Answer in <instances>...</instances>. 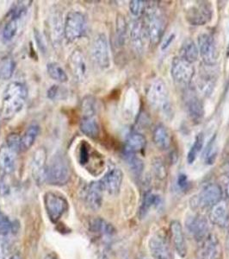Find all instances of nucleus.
Returning <instances> with one entry per match:
<instances>
[{
	"label": "nucleus",
	"instance_id": "nucleus-8",
	"mask_svg": "<svg viewBox=\"0 0 229 259\" xmlns=\"http://www.w3.org/2000/svg\"><path fill=\"white\" fill-rule=\"evenodd\" d=\"M91 58L101 69H107L110 66V51L105 34H99L95 37L91 45Z\"/></svg>",
	"mask_w": 229,
	"mask_h": 259
},
{
	"label": "nucleus",
	"instance_id": "nucleus-12",
	"mask_svg": "<svg viewBox=\"0 0 229 259\" xmlns=\"http://www.w3.org/2000/svg\"><path fill=\"white\" fill-rule=\"evenodd\" d=\"M130 44L136 53L141 55L144 52L147 44V33L144 22L141 20H134L129 27Z\"/></svg>",
	"mask_w": 229,
	"mask_h": 259
},
{
	"label": "nucleus",
	"instance_id": "nucleus-26",
	"mask_svg": "<svg viewBox=\"0 0 229 259\" xmlns=\"http://www.w3.org/2000/svg\"><path fill=\"white\" fill-rule=\"evenodd\" d=\"M153 141L156 147L160 150H166L170 146V135L166 127L158 124L153 130Z\"/></svg>",
	"mask_w": 229,
	"mask_h": 259
},
{
	"label": "nucleus",
	"instance_id": "nucleus-1",
	"mask_svg": "<svg viewBox=\"0 0 229 259\" xmlns=\"http://www.w3.org/2000/svg\"><path fill=\"white\" fill-rule=\"evenodd\" d=\"M28 97V89L23 83L12 81L4 90L2 111L4 117L12 118L24 108Z\"/></svg>",
	"mask_w": 229,
	"mask_h": 259
},
{
	"label": "nucleus",
	"instance_id": "nucleus-14",
	"mask_svg": "<svg viewBox=\"0 0 229 259\" xmlns=\"http://www.w3.org/2000/svg\"><path fill=\"white\" fill-rule=\"evenodd\" d=\"M186 228L197 241H203L209 235V221L203 215H193L188 218Z\"/></svg>",
	"mask_w": 229,
	"mask_h": 259
},
{
	"label": "nucleus",
	"instance_id": "nucleus-47",
	"mask_svg": "<svg viewBox=\"0 0 229 259\" xmlns=\"http://www.w3.org/2000/svg\"><path fill=\"white\" fill-rule=\"evenodd\" d=\"M34 36H35V42L37 45L39 50L42 54L46 53L47 52V44L45 41L44 36L36 29H35V31H34Z\"/></svg>",
	"mask_w": 229,
	"mask_h": 259
},
{
	"label": "nucleus",
	"instance_id": "nucleus-10",
	"mask_svg": "<svg viewBox=\"0 0 229 259\" xmlns=\"http://www.w3.org/2000/svg\"><path fill=\"white\" fill-rule=\"evenodd\" d=\"M195 74L194 67L190 62L177 56L174 58L170 66V75L174 82L178 85H190Z\"/></svg>",
	"mask_w": 229,
	"mask_h": 259
},
{
	"label": "nucleus",
	"instance_id": "nucleus-7",
	"mask_svg": "<svg viewBox=\"0 0 229 259\" xmlns=\"http://www.w3.org/2000/svg\"><path fill=\"white\" fill-rule=\"evenodd\" d=\"M44 205L50 221L53 223L58 222L69 208L67 199L54 192H47L45 194Z\"/></svg>",
	"mask_w": 229,
	"mask_h": 259
},
{
	"label": "nucleus",
	"instance_id": "nucleus-13",
	"mask_svg": "<svg viewBox=\"0 0 229 259\" xmlns=\"http://www.w3.org/2000/svg\"><path fill=\"white\" fill-rule=\"evenodd\" d=\"M47 150L44 147H39L33 154L31 160V172L33 178L38 184L46 182L47 175Z\"/></svg>",
	"mask_w": 229,
	"mask_h": 259
},
{
	"label": "nucleus",
	"instance_id": "nucleus-50",
	"mask_svg": "<svg viewBox=\"0 0 229 259\" xmlns=\"http://www.w3.org/2000/svg\"><path fill=\"white\" fill-rule=\"evenodd\" d=\"M7 245L3 239H0V259H7Z\"/></svg>",
	"mask_w": 229,
	"mask_h": 259
},
{
	"label": "nucleus",
	"instance_id": "nucleus-42",
	"mask_svg": "<svg viewBox=\"0 0 229 259\" xmlns=\"http://www.w3.org/2000/svg\"><path fill=\"white\" fill-rule=\"evenodd\" d=\"M153 172L156 178L159 180H164L167 177V169L164 165V162L159 158H155L153 160Z\"/></svg>",
	"mask_w": 229,
	"mask_h": 259
},
{
	"label": "nucleus",
	"instance_id": "nucleus-56",
	"mask_svg": "<svg viewBox=\"0 0 229 259\" xmlns=\"http://www.w3.org/2000/svg\"><path fill=\"white\" fill-rule=\"evenodd\" d=\"M46 259H55V258H54V257H53V256H47V257H46Z\"/></svg>",
	"mask_w": 229,
	"mask_h": 259
},
{
	"label": "nucleus",
	"instance_id": "nucleus-54",
	"mask_svg": "<svg viewBox=\"0 0 229 259\" xmlns=\"http://www.w3.org/2000/svg\"><path fill=\"white\" fill-rule=\"evenodd\" d=\"M226 245H227V249H228L229 251V233L227 237H226Z\"/></svg>",
	"mask_w": 229,
	"mask_h": 259
},
{
	"label": "nucleus",
	"instance_id": "nucleus-11",
	"mask_svg": "<svg viewBox=\"0 0 229 259\" xmlns=\"http://www.w3.org/2000/svg\"><path fill=\"white\" fill-rule=\"evenodd\" d=\"M197 45L203 63L209 67L214 66L217 60V52L214 37L208 33H201L197 36Z\"/></svg>",
	"mask_w": 229,
	"mask_h": 259
},
{
	"label": "nucleus",
	"instance_id": "nucleus-25",
	"mask_svg": "<svg viewBox=\"0 0 229 259\" xmlns=\"http://www.w3.org/2000/svg\"><path fill=\"white\" fill-rule=\"evenodd\" d=\"M147 145V139L139 133H130L126 140L124 153L136 154L144 150Z\"/></svg>",
	"mask_w": 229,
	"mask_h": 259
},
{
	"label": "nucleus",
	"instance_id": "nucleus-37",
	"mask_svg": "<svg viewBox=\"0 0 229 259\" xmlns=\"http://www.w3.org/2000/svg\"><path fill=\"white\" fill-rule=\"evenodd\" d=\"M125 159L128 164L130 166V169L133 171L134 174L136 176H141L144 169V164L139 157L135 156V154L124 153Z\"/></svg>",
	"mask_w": 229,
	"mask_h": 259
},
{
	"label": "nucleus",
	"instance_id": "nucleus-9",
	"mask_svg": "<svg viewBox=\"0 0 229 259\" xmlns=\"http://www.w3.org/2000/svg\"><path fill=\"white\" fill-rule=\"evenodd\" d=\"M212 6L209 2L199 1L185 11V18L189 24L195 26L205 25L212 18Z\"/></svg>",
	"mask_w": 229,
	"mask_h": 259
},
{
	"label": "nucleus",
	"instance_id": "nucleus-43",
	"mask_svg": "<svg viewBox=\"0 0 229 259\" xmlns=\"http://www.w3.org/2000/svg\"><path fill=\"white\" fill-rule=\"evenodd\" d=\"M91 227H92V230L96 233H102V234H112L114 233V229L112 226L108 224L103 220H95L91 223Z\"/></svg>",
	"mask_w": 229,
	"mask_h": 259
},
{
	"label": "nucleus",
	"instance_id": "nucleus-51",
	"mask_svg": "<svg viewBox=\"0 0 229 259\" xmlns=\"http://www.w3.org/2000/svg\"><path fill=\"white\" fill-rule=\"evenodd\" d=\"M174 39H175V34H170V35L168 36L167 39H165V40L163 41V44L161 45L162 51L167 50L169 46L171 45V42L174 41Z\"/></svg>",
	"mask_w": 229,
	"mask_h": 259
},
{
	"label": "nucleus",
	"instance_id": "nucleus-28",
	"mask_svg": "<svg viewBox=\"0 0 229 259\" xmlns=\"http://www.w3.org/2000/svg\"><path fill=\"white\" fill-rule=\"evenodd\" d=\"M80 128L85 136L91 139H96L99 135V124L95 117H83Z\"/></svg>",
	"mask_w": 229,
	"mask_h": 259
},
{
	"label": "nucleus",
	"instance_id": "nucleus-46",
	"mask_svg": "<svg viewBox=\"0 0 229 259\" xmlns=\"http://www.w3.org/2000/svg\"><path fill=\"white\" fill-rule=\"evenodd\" d=\"M12 221L0 211V236L8 235L12 231Z\"/></svg>",
	"mask_w": 229,
	"mask_h": 259
},
{
	"label": "nucleus",
	"instance_id": "nucleus-22",
	"mask_svg": "<svg viewBox=\"0 0 229 259\" xmlns=\"http://www.w3.org/2000/svg\"><path fill=\"white\" fill-rule=\"evenodd\" d=\"M170 230L175 250L180 256L184 257L187 254V246L182 226L179 221H174L170 223Z\"/></svg>",
	"mask_w": 229,
	"mask_h": 259
},
{
	"label": "nucleus",
	"instance_id": "nucleus-34",
	"mask_svg": "<svg viewBox=\"0 0 229 259\" xmlns=\"http://www.w3.org/2000/svg\"><path fill=\"white\" fill-rule=\"evenodd\" d=\"M47 72L50 78L61 83L67 82L68 76L61 65L56 62H50L47 65Z\"/></svg>",
	"mask_w": 229,
	"mask_h": 259
},
{
	"label": "nucleus",
	"instance_id": "nucleus-32",
	"mask_svg": "<svg viewBox=\"0 0 229 259\" xmlns=\"http://www.w3.org/2000/svg\"><path fill=\"white\" fill-rule=\"evenodd\" d=\"M159 204H160V198L159 195L148 192L145 194L141 207H140V212H139L140 217L144 218L151 208L159 206Z\"/></svg>",
	"mask_w": 229,
	"mask_h": 259
},
{
	"label": "nucleus",
	"instance_id": "nucleus-33",
	"mask_svg": "<svg viewBox=\"0 0 229 259\" xmlns=\"http://www.w3.org/2000/svg\"><path fill=\"white\" fill-rule=\"evenodd\" d=\"M127 32H128V25L124 16L119 15L117 18L116 22V41L118 46H124L126 41Z\"/></svg>",
	"mask_w": 229,
	"mask_h": 259
},
{
	"label": "nucleus",
	"instance_id": "nucleus-23",
	"mask_svg": "<svg viewBox=\"0 0 229 259\" xmlns=\"http://www.w3.org/2000/svg\"><path fill=\"white\" fill-rule=\"evenodd\" d=\"M186 108L190 118L194 123L198 124L203 120L205 114L204 106L202 100L197 95H189L186 99Z\"/></svg>",
	"mask_w": 229,
	"mask_h": 259
},
{
	"label": "nucleus",
	"instance_id": "nucleus-16",
	"mask_svg": "<svg viewBox=\"0 0 229 259\" xmlns=\"http://www.w3.org/2000/svg\"><path fill=\"white\" fill-rule=\"evenodd\" d=\"M124 180V173L117 167L109 168L104 177L100 180L104 192L111 195H117L120 192L122 183Z\"/></svg>",
	"mask_w": 229,
	"mask_h": 259
},
{
	"label": "nucleus",
	"instance_id": "nucleus-57",
	"mask_svg": "<svg viewBox=\"0 0 229 259\" xmlns=\"http://www.w3.org/2000/svg\"><path fill=\"white\" fill-rule=\"evenodd\" d=\"M98 259H106V257H104V256H101V257H100V258Z\"/></svg>",
	"mask_w": 229,
	"mask_h": 259
},
{
	"label": "nucleus",
	"instance_id": "nucleus-48",
	"mask_svg": "<svg viewBox=\"0 0 229 259\" xmlns=\"http://www.w3.org/2000/svg\"><path fill=\"white\" fill-rule=\"evenodd\" d=\"M224 175H225V192L226 197L229 199V163L224 166Z\"/></svg>",
	"mask_w": 229,
	"mask_h": 259
},
{
	"label": "nucleus",
	"instance_id": "nucleus-20",
	"mask_svg": "<svg viewBox=\"0 0 229 259\" xmlns=\"http://www.w3.org/2000/svg\"><path fill=\"white\" fill-rule=\"evenodd\" d=\"M201 257L202 259H220L221 247L216 236L210 234L203 240Z\"/></svg>",
	"mask_w": 229,
	"mask_h": 259
},
{
	"label": "nucleus",
	"instance_id": "nucleus-24",
	"mask_svg": "<svg viewBox=\"0 0 229 259\" xmlns=\"http://www.w3.org/2000/svg\"><path fill=\"white\" fill-rule=\"evenodd\" d=\"M50 35L53 44H58L64 35V24L62 19V14L58 11L52 12L48 20Z\"/></svg>",
	"mask_w": 229,
	"mask_h": 259
},
{
	"label": "nucleus",
	"instance_id": "nucleus-41",
	"mask_svg": "<svg viewBox=\"0 0 229 259\" xmlns=\"http://www.w3.org/2000/svg\"><path fill=\"white\" fill-rule=\"evenodd\" d=\"M91 146L85 141H81L79 146V161L80 164L86 165L91 158Z\"/></svg>",
	"mask_w": 229,
	"mask_h": 259
},
{
	"label": "nucleus",
	"instance_id": "nucleus-17",
	"mask_svg": "<svg viewBox=\"0 0 229 259\" xmlns=\"http://www.w3.org/2000/svg\"><path fill=\"white\" fill-rule=\"evenodd\" d=\"M148 247L154 259H174L169 244L160 236H153L148 242Z\"/></svg>",
	"mask_w": 229,
	"mask_h": 259
},
{
	"label": "nucleus",
	"instance_id": "nucleus-2",
	"mask_svg": "<svg viewBox=\"0 0 229 259\" xmlns=\"http://www.w3.org/2000/svg\"><path fill=\"white\" fill-rule=\"evenodd\" d=\"M144 24L150 44L155 46L164 35L166 28V19L164 12L156 5H147L145 10Z\"/></svg>",
	"mask_w": 229,
	"mask_h": 259
},
{
	"label": "nucleus",
	"instance_id": "nucleus-38",
	"mask_svg": "<svg viewBox=\"0 0 229 259\" xmlns=\"http://www.w3.org/2000/svg\"><path fill=\"white\" fill-rule=\"evenodd\" d=\"M16 62L12 59H6L0 65V80H9L14 74Z\"/></svg>",
	"mask_w": 229,
	"mask_h": 259
},
{
	"label": "nucleus",
	"instance_id": "nucleus-5",
	"mask_svg": "<svg viewBox=\"0 0 229 259\" xmlns=\"http://www.w3.org/2000/svg\"><path fill=\"white\" fill-rule=\"evenodd\" d=\"M222 200V190L216 183L206 185L201 191L191 198V206L194 210L210 209Z\"/></svg>",
	"mask_w": 229,
	"mask_h": 259
},
{
	"label": "nucleus",
	"instance_id": "nucleus-52",
	"mask_svg": "<svg viewBox=\"0 0 229 259\" xmlns=\"http://www.w3.org/2000/svg\"><path fill=\"white\" fill-rule=\"evenodd\" d=\"M178 184L180 187V189H185L188 185V180L185 175H180L178 180Z\"/></svg>",
	"mask_w": 229,
	"mask_h": 259
},
{
	"label": "nucleus",
	"instance_id": "nucleus-3",
	"mask_svg": "<svg viewBox=\"0 0 229 259\" xmlns=\"http://www.w3.org/2000/svg\"><path fill=\"white\" fill-rule=\"evenodd\" d=\"M147 97L150 105L166 117L171 114L170 95L167 85L161 78L152 80L147 87Z\"/></svg>",
	"mask_w": 229,
	"mask_h": 259
},
{
	"label": "nucleus",
	"instance_id": "nucleus-39",
	"mask_svg": "<svg viewBox=\"0 0 229 259\" xmlns=\"http://www.w3.org/2000/svg\"><path fill=\"white\" fill-rule=\"evenodd\" d=\"M216 136L214 135L208 144L204 152V161L206 164L211 165L214 163L217 156V148H216Z\"/></svg>",
	"mask_w": 229,
	"mask_h": 259
},
{
	"label": "nucleus",
	"instance_id": "nucleus-15",
	"mask_svg": "<svg viewBox=\"0 0 229 259\" xmlns=\"http://www.w3.org/2000/svg\"><path fill=\"white\" fill-rule=\"evenodd\" d=\"M68 67L71 74L77 81L83 82L85 80L87 67L85 56L81 50H75L72 52L68 58Z\"/></svg>",
	"mask_w": 229,
	"mask_h": 259
},
{
	"label": "nucleus",
	"instance_id": "nucleus-29",
	"mask_svg": "<svg viewBox=\"0 0 229 259\" xmlns=\"http://www.w3.org/2000/svg\"><path fill=\"white\" fill-rule=\"evenodd\" d=\"M39 133H40V126L38 124H30V126L27 128L23 137H21V150L22 151H26L32 147L35 139L38 137Z\"/></svg>",
	"mask_w": 229,
	"mask_h": 259
},
{
	"label": "nucleus",
	"instance_id": "nucleus-27",
	"mask_svg": "<svg viewBox=\"0 0 229 259\" xmlns=\"http://www.w3.org/2000/svg\"><path fill=\"white\" fill-rule=\"evenodd\" d=\"M180 57L191 64H193L198 60L199 50L192 39L187 38L184 41L180 48Z\"/></svg>",
	"mask_w": 229,
	"mask_h": 259
},
{
	"label": "nucleus",
	"instance_id": "nucleus-49",
	"mask_svg": "<svg viewBox=\"0 0 229 259\" xmlns=\"http://www.w3.org/2000/svg\"><path fill=\"white\" fill-rule=\"evenodd\" d=\"M9 185L6 183V181L0 177V195L5 196L6 194H9Z\"/></svg>",
	"mask_w": 229,
	"mask_h": 259
},
{
	"label": "nucleus",
	"instance_id": "nucleus-18",
	"mask_svg": "<svg viewBox=\"0 0 229 259\" xmlns=\"http://www.w3.org/2000/svg\"><path fill=\"white\" fill-rule=\"evenodd\" d=\"M104 190L100 181L90 183L85 191V203L93 211L99 209L103 204V195Z\"/></svg>",
	"mask_w": 229,
	"mask_h": 259
},
{
	"label": "nucleus",
	"instance_id": "nucleus-53",
	"mask_svg": "<svg viewBox=\"0 0 229 259\" xmlns=\"http://www.w3.org/2000/svg\"><path fill=\"white\" fill-rule=\"evenodd\" d=\"M9 259H22V257H21L19 254H14V255H12Z\"/></svg>",
	"mask_w": 229,
	"mask_h": 259
},
{
	"label": "nucleus",
	"instance_id": "nucleus-35",
	"mask_svg": "<svg viewBox=\"0 0 229 259\" xmlns=\"http://www.w3.org/2000/svg\"><path fill=\"white\" fill-rule=\"evenodd\" d=\"M203 144H204V137H203V133H199L196 137L194 143H193V145L191 146L190 151L188 152V155H187V162L189 164H192L197 160V156L203 149Z\"/></svg>",
	"mask_w": 229,
	"mask_h": 259
},
{
	"label": "nucleus",
	"instance_id": "nucleus-19",
	"mask_svg": "<svg viewBox=\"0 0 229 259\" xmlns=\"http://www.w3.org/2000/svg\"><path fill=\"white\" fill-rule=\"evenodd\" d=\"M209 220L213 224L221 228L228 227L229 208L225 200H221L212 206L209 211Z\"/></svg>",
	"mask_w": 229,
	"mask_h": 259
},
{
	"label": "nucleus",
	"instance_id": "nucleus-55",
	"mask_svg": "<svg viewBox=\"0 0 229 259\" xmlns=\"http://www.w3.org/2000/svg\"><path fill=\"white\" fill-rule=\"evenodd\" d=\"M226 56H227V57L229 56V42L228 45H227V48H226Z\"/></svg>",
	"mask_w": 229,
	"mask_h": 259
},
{
	"label": "nucleus",
	"instance_id": "nucleus-31",
	"mask_svg": "<svg viewBox=\"0 0 229 259\" xmlns=\"http://www.w3.org/2000/svg\"><path fill=\"white\" fill-rule=\"evenodd\" d=\"M205 74H201L197 80V88L199 91L205 96H209L214 91L215 87V77L208 71L204 72Z\"/></svg>",
	"mask_w": 229,
	"mask_h": 259
},
{
	"label": "nucleus",
	"instance_id": "nucleus-45",
	"mask_svg": "<svg viewBox=\"0 0 229 259\" xmlns=\"http://www.w3.org/2000/svg\"><path fill=\"white\" fill-rule=\"evenodd\" d=\"M6 145L12 149L16 153L22 151L21 150V137L18 133H11L6 138Z\"/></svg>",
	"mask_w": 229,
	"mask_h": 259
},
{
	"label": "nucleus",
	"instance_id": "nucleus-6",
	"mask_svg": "<svg viewBox=\"0 0 229 259\" xmlns=\"http://www.w3.org/2000/svg\"><path fill=\"white\" fill-rule=\"evenodd\" d=\"M86 29V18L82 12L72 11L68 12L64 22V35L69 41L80 38Z\"/></svg>",
	"mask_w": 229,
	"mask_h": 259
},
{
	"label": "nucleus",
	"instance_id": "nucleus-44",
	"mask_svg": "<svg viewBox=\"0 0 229 259\" xmlns=\"http://www.w3.org/2000/svg\"><path fill=\"white\" fill-rule=\"evenodd\" d=\"M146 6H147L146 2L142 1V0H133V1H130V13L135 18H139V17H141L144 13Z\"/></svg>",
	"mask_w": 229,
	"mask_h": 259
},
{
	"label": "nucleus",
	"instance_id": "nucleus-40",
	"mask_svg": "<svg viewBox=\"0 0 229 259\" xmlns=\"http://www.w3.org/2000/svg\"><path fill=\"white\" fill-rule=\"evenodd\" d=\"M68 97V90L64 87L53 85L47 91V98L52 100H64Z\"/></svg>",
	"mask_w": 229,
	"mask_h": 259
},
{
	"label": "nucleus",
	"instance_id": "nucleus-21",
	"mask_svg": "<svg viewBox=\"0 0 229 259\" xmlns=\"http://www.w3.org/2000/svg\"><path fill=\"white\" fill-rule=\"evenodd\" d=\"M17 154L6 145L0 147V170L4 174L11 175L15 171Z\"/></svg>",
	"mask_w": 229,
	"mask_h": 259
},
{
	"label": "nucleus",
	"instance_id": "nucleus-36",
	"mask_svg": "<svg viewBox=\"0 0 229 259\" xmlns=\"http://www.w3.org/2000/svg\"><path fill=\"white\" fill-rule=\"evenodd\" d=\"M83 117H95L97 113V101L93 96L87 95L81 102Z\"/></svg>",
	"mask_w": 229,
	"mask_h": 259
},
{
	"label": "nucleus",
	"instance_id": "nucleus-30",
	"mask_svg": "<svg viewBox=\"0 0 229 259\" xmlns=\"http://www.w3.org/2000/svg\"><path fill=\"white\" fill-rule=\"evenodd\" d=\"M12 17L10 20L5 24L3 31H2V38L6 41H12L15 37L19 28V21L22 18V16H18L11 12Z\"/></svg>",
	"mask_w": 229,
	"mask_h": 259
},
{
	"label": "nucleus",
	"instance_id": "nucleus-4",
	"mask_svg": "<svg viewBox=\"0 0 229 259\" xmlns=\"http://www.w3.org/2000/svg\"><path fill=\"white\" fill-rule=\"evenodd\" d=\"M70 179V168L62 154H56L47 164L46 182L51 185H66Z\"/></svg>",
	"mask_w": 229,
	"mask_h": 259
}]
</instances>
